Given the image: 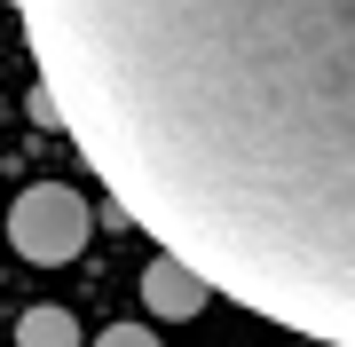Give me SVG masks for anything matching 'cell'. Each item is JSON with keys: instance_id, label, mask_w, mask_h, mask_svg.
Wrapping results in <instances>:
<instances>
[{"instance_id": "cell-5", "label": "cell", "mask_w": 355, "mask_h": 347, "mask_svg": "<svg viewBox=\"0 0 355 347\" xmlns=\"http://www.w3.org/2000/svg\"><path fill=\"white\" fill-rule=\"evenodd\" d=\"M87 347H158V332H142V323H111V332H95Z\"/></svg>"}, {"instance_id": "cell-1", "label": "cell", "mask_w": 355, "mask_h": 347, "mask_svg": "<svg viewBox=\"0 0 355 347\" xmlns=\"http://www.w3.org/2000/svg\"><path fill=\"white\" fill-rule=\"evenodd\" d=\"M48 118L214 300L355 339V0H16Z\"/></svg>"}, {"instance_id": "cell-3", "label": "cell", "mask_w": 355, "mask_h": 347, "mask_svg": "<svg viewBox=\"0 0 355 347\" xmlns=\"http://www.w3.org/2000/svg\"><path fill=\"white\" fill-rule=\"evenodd\" d=\"M142 300H150V316H158V323H190L214 292H205V284L182 269V260H166V253H158L150 269H142Z\"/></svg>"}, {"instance_id": "cell-2", "label": "cell", "mask_w": 355, "mask_h": 347, "mask_svg": "<svg viewBox=\"0 0 355 347\" xmlns=\"http://www.w3.org/2000/svg\"><path fill=\"white\" fill-rule=\"evenodd\" d=\"M87 237H95V213H87L79 190H64V181H32V190L8 206V244L32 260V269H64V260H79Z\"/></svg>"}, {"instance_id": "cell-6", "label": "cell", "mask_w": 355, "mask_h": 347, "mask_svg": "<svg viewBox=\"0 0 355 347\" xmlns=\"http://www.w3.org/2000/svg\"><path fill=\"white\" fill-rule=\"evenodd\" d=\"M0 111H8V103H0Z\"/></svg>"}, {"instance_id": "cell-4", "label": "cell", "mask_w": 355, "mask_h": 347, "mask_svg": "<svg viewBox=\"0 0 355 347\" xmlns=\"http://www.w3.org/2000/svg\"><path fill=\"white\" fill-rule=\"evenodd\" d=\"M16 347H87V339H79L71 308H55V300H40V308H24V316H16Z\"/></svg>"}]
</instances>
